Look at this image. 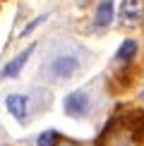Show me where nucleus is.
<instances>
[{"mask_svg": "<svg viewBox=\"0 0 144 146\" xmlns=\"http://www.w3.org/2000/svg\"><path fill=\"white\" fill-rule=\"evenodd\" d=\"M77 67H79V62H77L75 55H58L55 60L51 62V77L55 79H67L77 72Z\"/></svg>", "mask_w": 144, "mask_h": 146, "instance_id": "obj_1", "label": "nucleus"}, {"mask_svg": "<svg viewBox=\"0 0 144 146\" xmlns=\"http://www.w3.org/2000/svg\"><path fill=\"white\" fill-rule=\"evenodd\" d=\"M5 106H7V113L17 122H27V113H29V98L22 94H10L5 98Z\"/></svg>", "mask_w": 144, "mask_h": 146, "instance_id": "obj_2", "label": "nucleus"}, {"mask_svg": "<svg viewBox=\"0 0 144 146\" xmlns=\"http://www.w3.org/2000/svg\"><path fill=\"white\" fill-rule=\"evenodd\" d=\"M87 110H89V96L84 94V91H72L67 98H65V113L67 115L82 117Z\"/></svg>", "mask_w": 144, "mask_h": 146, "instance_id": "obj_3", "label": "nucleus"}, {"mask_svg": "<svg viewBox=\"0 0 144 146\" xmlns=\"http://www.w3.org/2000/svg\"><path fill=\"white\" fill-rule=\"evenodd\" d=\"M34 48H36V46H27V48H24V50L19 53V55H15V58H12L10 62H7V65L3 67V72H0V77H3V79H12V77H17V74L22 72V67L27 65L29 55L34 53Z\"/></svg>", "mask_w": 144, "mask_h": 146, "instance_id": "obj_4", "label": "nucleus"}, {"mask_svg": "<svg viewBox=\"0 0 144 146\" xmlns=\"http://www.w3.org/2000/svg\"><path fill=\"white\" fill-rule=\"evenodd\" d=\"M142 12H144V3H142V0H123V7H120L123 24H130V27L139 24Z\"/></svg>", "mask_w": 144, "mask_h": 146, "instance_id": "obj_5", "label": "nucleus"}, {"mask_svg": "<svg viewBox=\"0 0 144 146\" xmlns=\"http://www.w3.org/2000/svg\"><path fill=\"white\" fill-rule=\"evenodd\" d=\"M113 0H101L96 7V27H108L113 22Z\"/></svg>", "mask_w": 144, "mask_h": 146, "instance_id": "obj_6", "label": "nucleus"}, {"mask_svg": "<svg viewBox=\"0 0 144 146\" xmlns=\"http://www.w3.org/2000/svg\"><path fill=\"white\" fill-rule=\"evenodd\" d=\"M135 53H137V41L135 38H125L123 46H120L118 53H115V60L118 62H127V60L135 58Z\"/></svg>", "mask_w": 144, "mask_h": 146, "instance_id": "obj_7", "label": "nucleus"}, {"mask_svg": "<svg viewBox=\"0 0 144 146\" xmlns=\"http://www.w3.org/2000/svg\"><path fill=\"white\" fill-rule=\"evenodd\" d=\"M108 146H137V137L132 132V127L130 129H123V132H115Z\"/></svg>", "mask_w": 144, "mask_h": 146, "instance_id": "obj_8", "label": "nucleus"}, {"mask_svg": "<svg viewBox=\"0 0 144 146\" xmlns=\"http://www.w3.org/2000/svg\"><path fill=\"white\" fill-rule=\"evenodd\" d=\"M36 144H39V146H55L58 144V132L55 129H46L43 134L36 139Z\"/></svg>", "mask_w": 144, "mask_h": 146, "instance_id": "obj_9", "label": "nucleus"}, {"mask_svg": "<svg viewBox=\"0 0 144 146\" xmlns=\"http://www.w3.org/2000/svg\"><path fill=\"white\" fill-rule=\"evenodd\" d=\"M46 19H48V15H41V17H36V19H34L31 24H27V27L22 29V36H29V34H31V31H34L36 27H39V24H43Z\"/></svg>", "mask_w": 144, "mask_h": 146, "instance_id": "obj_10", "label": "nucleus"}, {"mask_svg": "<svg viewBox=\"0 0 144 146\" xmlns=\"http://www.w3.org/2000/svg\"><path fill=\"white\" fill-rule=\"evenodd\" d=\"M142 98H144V91H142Z\"/></svg>", "mask_w": 144, "mask_h": 146, "instance_id": "obj_11", "label": "nucleus"}]
</instances>
